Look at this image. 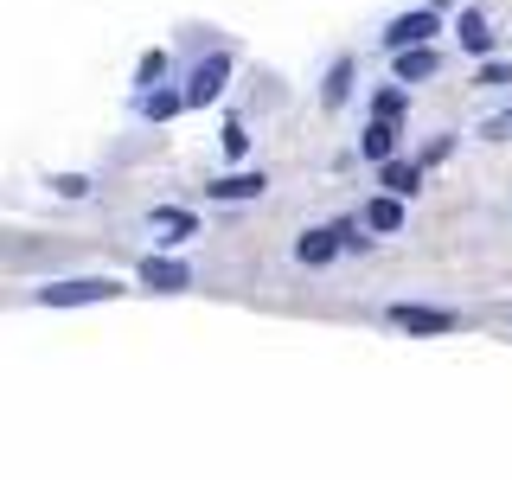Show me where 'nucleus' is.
<instances>
[{"instance_id":"3","label":"nucleus","mask_w":512,"mask_h":480,"mask_svg":"<svg viewBox=\"0 0 512 480\" xmlns=\"http://www.w3.org/2000/svg\"><path fill=\"white\" fill-rule=\"evenodd\" d=\"M352 244H365V237H352V224H333V231H308L295 244V256L308 269H320V263H333V250H352Z\"/></svg>"},{"instance_id":"11","label":"nucleus","mask_w":512,"mask_h":480,"mask_svg":"<svg viewBox=\"0 0 512 480\" xmlns=\"http://www.w3.org/2000/svg\"><path fill=\"white\" fill-rule=\"evenodd\" d=\"M154 231H167V244H186L199 224H192V212H173V205H160V212H154Z\"/></svg>"},{"instance_id":"20","label":"nucleus","mask_w":512,"mask_h":480,"mask_svg":"<svg viewBox=\"0 0 512 480\" xmlns=\"http://www.w3.org/2000/svg\"><path fill=\"white\" fill-rule=\"evenodd\" d=\"M506 128H512V116H493V122H487V135H493V141H500V135H506Z\"/></svg>"},{"instance_id":"14","label":"nucleus","mask_w":512,"mask_h":480,"mask_svg":"<svg viewBox=\"0 0 512 480\" xmlns=\"http://www.w3.org/2000/svg\"><path fill=\"white\" fill-rule=\"evenodd\" d=\"M346 90H352V64L340 58V64L327 71V90H320V96H327V109H340V103H346Z\"/></svg>"},{"instance_id":"12","label":"nucleus","mask_w":512,"mask_h":480,"mask_svg":"<svg viewBox=\"0 0 512 480\" xmlns=\"http://www.w3.org/2000/svg\"><path fill=\"white\" fill-rule=\"evenodd\" d=\"M359 148H365V154H372V160H384V154H391V148H397V122H391V116H378L372 128H365V141H359Z\"/></svg>"},{"instance_id":"15","label":"nucleus","mask_w":512,"mask_h":480,"mask_svg":"<svg viewBox=\"0 0 512 480\" xmlns=\"http://www.w3.org/2000/svg\"><path fill=\"white\" fill-rule=\"evenodd\" d=\"M180 103H186V96H173V90H148V96H141V116H154V122H160V116H173Z\"/></svg>"},{"instance_id":"18","label":"nucleus","mask_w":512,"mask_h":480,"mask_svg":"<svg viewBox=\"0 0 512 480\" xmlns=\"http://www.w3.org/2000/svg\"><path fill=\"white\" fill-rule=\"evenodd\" d=\"M58 192H64V199H84V192H90V180H84V173H58V180H52Z\"/></svg>"},{"instance_id":"1","label":"nucleus","mask_w":512,"mask_h":480,"mask_svg":"<svg viewBox=\"0 0 512 480\" xmlns=\"http://www.w3.org/2000/svg\"><path fill=\"white\" fill-rule=\"evenodd\" d=\"M109 295H122V282H109V276H77V282H45L39 295V308H84V301H109Z\"/></svg>"},{"instance_id":"5","label":"nucleus","mask_w":512,"mask_h":480,"mask_svg":"<svg viewBox=\"0 0 512 480\" xmlns=\"http://www.w3.org/2000/svg\"><path fill=\"white\" fill-rule=\"evenodd\" d=\"M224 77H231V58L224 52H212L192 71V84H186V103H218V90H224Z\"/></svg>"},{"instance_id":"17","label":"nucleus","mask_w":512,"mask_h":480,"mask_svg":"<svg viewBox=\"0 0 512 480\" xmlns=\"http://www.w3.org/2000/svg\"><path fill=\"white\" fill-rule=\"evenodd\" d=\"M480 84H487V90H506L512 84V64H480Z\"/></svg>"},{"instance_id":"19","label":"nucleus","mask_w":512,"mask_h":480,"mask_svg":"<svg viewBox=\"0 0 512 480\" xmlns=\"http://www.w3.org/2000/svg\"><path fill=\"white\" fill-rule=\"evenodd\" d=\"M250 148V135H244V122H231V128H224V154H244Z\"/></svg>"},{"instance_id":"13","label":"nucleus","mask_w":512,"mask_h":480,"mask_svg":"<svg viewBox=\"0 0 512 480\" xmlns=\"http://www.w3.org/2000/svg\"><path fill=\"white\" fill-rule=\"evenodd\" d=\"M416 180H423V173H416V167H404V160H391V167H384V192H397V199H410V192H416Z\"/></svg>"},{"instance_id":"2","label":"nucleus","mask_w":512,"mask_h":480,"mask_svg":"<svg viewBox=\"0 0 512 480\" xmlns=\"http://www.w3.org/2000/svg\"><path fill=\"white\" fill-rule=\"evenodd\" d=\"M436 32H442L436 7H416V13H397V20L384 26V45H391V52H410V45H429Z\"/></svg>"},{"instance_id":"9","label":"nucleus","mask_w":512,"mask_h":480,"mask_svg":"<svg viewBox=\"0 0 512 480\" xmlns=\"http://www.w3.org/2000/svg\"><path fill=\"white\" fill-rule=\"evenodd\" d=\"M365 224H372V231H404V199H397V192H384V199H372L365 205Z\"/></svg>"},{"instance_id":"10","label":"nucleus","mask_w":512,"mask_h":480,"mask_svg":"<svg viewBox=\"0 0 512 480\" xmlns=\"http://www.w3.org/2000/svg\"><path fill=\"white\" fill-rule=\"evenodd\" d=\"M461 45H468L474 58H487V52H493V32H487V13H480V7L461 13Z\"/></svg>"},{"instance_id":"7","label":"nucleus","mask_w":512,"mask_h":480,"mask_svg":"<svg viewBox=\"0 0 512 480\" xmlns=\"http://www.w3.org/2000/svg\"><path fill=\"white\" fill-rule=\"evenodd\" d=\"M141 282L160 288V295H180V288L192 282V269H186V263H173V256H148V263H141Z\"/></svg>"},{"instance_id":"8","label":"nucleus","mask_w":512,"mask_h":480,"mask_svg":"<svg viewBox=\"0 0 512 480\" xmlns=\"http://www.w3.org/2000/svg\"><path fill=\"white\" fill-rule=\"evenodd\" d=\"M423 77H436V52H429V45L397 52V84H423Z\"/></svg>"},{"instance_id":"6","label":"nucleus","mask_w":512,"mask_h":480,"mask_svg":"<svg viewBox=\"0 0 512 480\" xmlns=\"http://www.w3.org/2000/svg\"><path fill=\"white\" fill-rule=\"evenodd\" d=\"M205 192L224 199V205H231V199H263V192H269V173L263 167H256V173H224V180H212Z\"/></svg>"},{"instance_id":"16","label":"nucleus","mask_w":512,"mask_h":480,"mask_svg":"<svg viewBox=\"0 0 512 480\" xmlns=\"http://www.w3.org/2000/svg\"><path fill=\"white\" fill-rule=\"evenodd\" d=\"M135 77H141V90H154L160 77H167V52H148V58H141V71H135Z\"/></svg>"},{"instance_id":"4","label":"nucleus","mask_w":512,"mask_h":480,"mask_svg":"<svg viewBox=\"0 0 512 480\" xmlns=\"http://www.w3.org/2000/svg\"><path fill=\"white\" fill-rule=\"evenodd\" d=\"M391 320H397L404 333H455V327H461V320L448 314V308H410V301H397Z\"/></svg>"}]
</instances>
